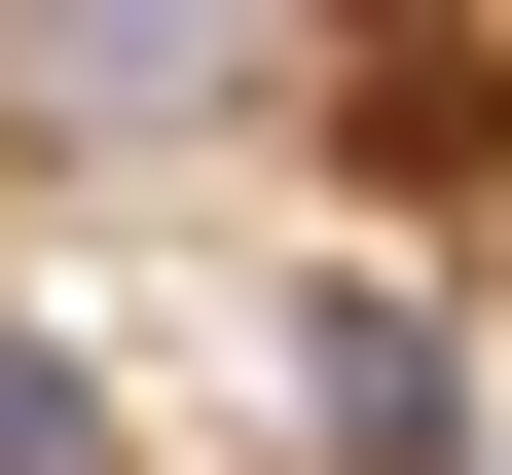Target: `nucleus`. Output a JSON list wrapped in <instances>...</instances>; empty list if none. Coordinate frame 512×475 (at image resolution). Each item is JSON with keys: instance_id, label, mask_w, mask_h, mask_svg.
<instances>
[{"instance_id": "1", "label": "nucleus", "mask_w": 512, "mask_h": 475, "mask_svg": "<svg viewBox=\"0 0 512 475\" xmlns=\"http://www.w3.org/2000/svg\"><path fill=\"white\" fill-rule=\"evenodd\" d=\"M330 74V0H0V147L37 183H183Z\"/></svg>"}, {"instance_id": "2", "label": "nucleus", "mask_w": 512, "mask_h": 475, "mask_svg": "<svg viewBox=\"0 0 512 475\" xmlns=\"http://www.w3.org/2000/svg\"><path fill=\"white\" fill-rule=\"evenodd\" d=\"M293 402H330V475H476V366H439V293H330V329H293Z\"/></svg>"}, {"instance_id": "3", "label": "nucleus", "mask_w": 512, "mask_h": 475, "mask_svg": "<svg viewBox=\"0 0 512 475\" xmlns=\"http://www.w3.org/2000/svg\"><path fill=\"white\" fill-rule=\"evenodd\" d=\"M0 475H110V402H74V329H0Z\"/></svg>"}]
</instances>
